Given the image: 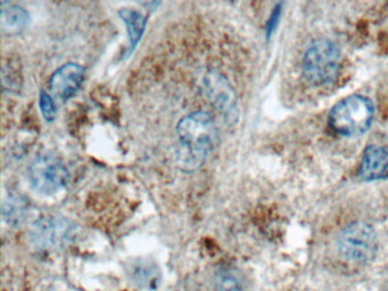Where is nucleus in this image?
<instances>
[{
	"mask_svg": "<svg viewBox=\"0 0 388 291\" xmlns=\"http://www.w3.org/2000/svg\"><path fill=\"white\" fill-rule=\"evenodd\" d=\"M372 119L374 105L370 99L354 94L333 107L329 114V126L340 136L353 137L367 131Z\"/></svg>",
	"mask_w": 388,
	"mask_h": 291,
	"instance_id": "obj_3",
	"label": "nucleus"
},
{
	"mask_svg": "<svg viewBox=\"0 0 388 291\" xmlns=\"http://www.w3.org/2000/svg\"><path fill=\"white\" fill-rule=\"evenodd\" d=\"M39 106H41V114L45 120L53 122L56 119L58 111H56V105H55L50 94L47 92H41V97H39Z\"/></svg>",
	"mask_w": 388,
	"mask_h": 291,
	"instance_id": "obj_14",
	"label": "nucleus"
},
{
	"mask_svg": "<svg viewBox=\"0 0 388 291\" xmlns=\"http://www.w3.org/2000/svg\"><path fill=\"white\" fill-rule=\"evenodd\" d=\"M340 52L328 39H318L306 49L303 58V73L313 86L334 82L340 70Z\"/></svg>",
	"mask_w": 388,
	"mask_h": 291,
	"instance_id": "obj_2",
	"label": "nucleus"
},
{
	"mask_svg": "<svg viewBox=\"0 0 388 291\" xmlns=\"http://www.w3.org/2000/svg\"><path fill=\"white\" fill-rule=\"evenodd\" d=\"M121 20L126 24L129 39L132 47H136L143 37L145 31L146 18L141 13L131 9H122L120 12Z\"/></svg>",
	"mask_w": 388,
	"mask_h": 291,
	"instance_id": "obj_12",
	"label": "nucleus"
},
{
	"mask_svg": "<svg viewBox=\"0 0 388 291\" xmlns=\"http://www.w3.org/2000/svg\"><path fill=\"white\" fill-rule=\"evenodd\" d=\"M32 188L43 194H54L65 187L69 171L63 162L52 154H41L28 170Z\"/></svg>",
	"mask_w": 388,
	"mask_h": 291,
	"instance_id": "obj_5",
	"label": "nucleus"
},
{
	"mask_svg": "<svg viewBox=\"0 0 388 291\" xmlns=\"http://www.w3.org/2000/svg\"><path fill=\"white\" fill-rule=\"evenodd\" d=\"M176 158L180 169L196 171L205 163L217 143L215 121L206 111H194L178 123Z\"/></svg>",
	"mask_w": 388,
	"mask_h": 291,
	"instance_id": "obj_1",
	"label": "nucleus"
},
{
	"mask_svg": "<svg viewBox=\"0 0 388 291\" xmlns=\"http://www.w3.org/2000/svg\"><path fill=\"white\" fill-rule=\"evenodd\" d=\"M30 15L23 7L18 5L1 4V18L0 24L4 32L15 35L23 31L29 26Z\"/></svg>",
	"mask_w": 388,
	"mask_h": 291,
	"instance_id": "obj_10",
	"label": "nucleus"
},
{
	"mask_svg": "<svg viewBox=\"0 0 388 291\" xmlns=\"http://www.w3.org/2000/svg\"><path fill=\"white\" fill-rule=\"evenodd\" d=\"M340 256L354 264H365L376 256L378 239L374 229L365 222H354L343 229L337 238Z\"/></svg>",
	"mask_w": 388,
	"mask_h": 291,
	"instance_id": "obj_4",
	"label": "nucleus"
},
{
	"mask_svg": "<svg viewBox=\"0 0 388 291\" xmlns=\"http://www.w3.org/2000/svg\"><path fill=\"white\" fill-rule=\"evenodd\" d=\"M85 79V69L77 63L60 66L53 73L49 87L55 97L68 100L80 89Z\"/></svg>",
	"mask_w": 388,
	"mask_h": 291,
	"instance_id": "obj_8",
	"label": "nucleus"
},
{
	"mask_svg": "<svg viewBox=\"0 0 388 291\" xmlns=\"http://www.w3.org/2000/svg\"><path fill=\"white\" fill-rule=\"evenodd\" d=\"M203 89L210 103L229 123L237 122L239 117L237 96L225 75L219 72H208L203 77Z\"/></svg>",
	"mask_w": 388,
	"mask_h": 291,
	"instance_id": "obj_7",
	"label": "nucleus"
},
{
	"mask_svg": "<svg viewBox=\"0 0 388 291\" xmlns=\"http://www.w3.org/2000/svg\"><path fill=\"white\" fill-rule=\"evenodd\" d=\"M215 291H246V281L243 274L236 268H221L213 278Z\"/></svg>",
	"mask_w": 388,
	"mask_h": 291,
	"instance_id": "obj_11",
	"label": "nucleus"
},
{
	"mask_svg": "<svg viewBox=\"0 0 388 291\" xmlns=\"http://www.w3.org/2000/svg\"><path fill=\"white\" fill-rule=\"evenodd\" d=\"M75 226L62 216H45L36 221L30 231V239L36 248L41 251L60 248L71 240Z\"/></svg>",
	"mask_w": 388,
	"mask_h": 291,
	"instance_id": "obj_6",
	"label": "nucleus"
},
{
	"mask_svg": "<svg viewBox=\"0 0 388 291\" xmlns=\"http://www.w3.org/2000/svg\"><path fill=\"white\" fill-rule=\"evenodd\" d=\"M26 212V203L23 198L18 196H11L5 200L3 206V216L5 221L14 224L23 219Z\"/></svg>",
	"mask_w": 388,
	"mask_h": 291,
	"instance_id": "obj_13",
	"label": "nucleus"
},
{
	"mask_svg": "<svg viewBox=\"0 0 388 291\" xmlns=\"http://www.w3.org/2000/svg\"><path fill=\"white\" fill-rule=\"evenodd\" d=\"M388 175V146H370L363 153L360 177L365 181L380 180Z\"/></svg>",
	"mask_w": 388,
	"mask_h": 291,
	"instance_id": "obj_9",
	"label": "nucleus"
}]
</instances>
